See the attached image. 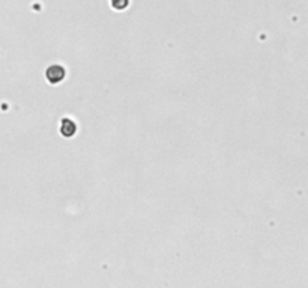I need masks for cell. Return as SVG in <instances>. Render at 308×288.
Returning a JSON list of instances; mask_svg holds the SVG:
<instances>
[{
  "label": "cell",
  "mask_w": 308,
  "mask_h": 288,
  "mask_svg": "<svg viewBox=\"0 0 308 288\" xmlns=\"http://www.w3.org/2000/svg\"><path fill=\"white\" fill-rule=\"evenodd\" d=\"M47 78L50 83H59L63 77H65V71L62 66H57V65H53L47 69Z\"/></svg>",
  "instance_id": "obj_1"
},
{
  "label": "cell",
  "mask_w": 308,
  "mask_h": 288,
  "mask_svg": "<svg viewBox=\"0 0 308 288\" xmlns=\"http://www.w3.org/2000/svg\"><path fill=\"white\" fill-rule=\"evenodd\" d=\"M60 131H62V134H63V135L69 137V135H72V134L75 132V125L72 123V120H69V119H63L62 126H60Z\"/></svg>",
  "instance_id": "obj_2"
}]
</instances>
